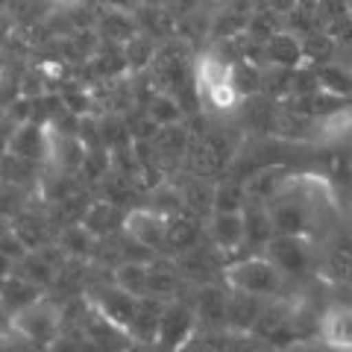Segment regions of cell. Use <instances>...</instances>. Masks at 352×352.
Returning <instances> with one entry per match:
<instances>
[{
    "label": "cell",
    "instance_id": "603a6c76",
    "mask_svg": "<svg viewBox=\"0 0 352 352\" xmlns=\"http://www.w3.org/2000/svg\"><path fill=\"white\" fill-rule=\"evenodd\" d=\"M179 264L170 261H150V285H147V296L156 300H168L179 291Z\"/></svg>",
    "mask_w": 352,
    "mask_h": 352
},
{
    "label": "cell",
    "instance_id": "836d02e7",
    "mask_svg": "<svg viewBox=\"0 0 352 352\" xmlns=\"http://www.w3.org/2000/svg\"><path fill=\"white\" fill-rule=\"evenodd\" d=\"M147 112H150V118L156 120L159 126H168V124H176V120H179L182 109H179V100H176V97L159 91V97H153V100H150Z\"/></svg>",
    "mask_w": 352,
    "mask_h": 352
},
{
    "label": "cell",
    "instance_id": "d590c367",
    "mask_svg": "<svg viewBox=\"0 0 352 352\" xmlns=\"http://www.w3.org/2000/svg\"><path fill=\"white\" fill-rule=\"evenodd\" d=\"M0 252H3L6 258H12V264H18L30 250L24 247V241H21V238L12 232V229H6V232L0 235Z\"/></svg>",
    "mask_w": 352,
    "mask_h": 352
},
{
    "label": "cell",
    "instance_id": "30bf717a",
    "mask_svg": "<svg viewBox=\"0 0 352 352\" xmlns=\"http://www.w3.org/2000/svg\"><path fill=\"white\" fill-rule=\"evenodd\" d=\"M261 308H264V296L229 288V305H226V326H229V332L250 335L252 326H256V320H258V314H261Z\"/></svg>",
    "mask_w": 352,
    "mask_h": 352
},
{
    "label": "cell",
    "instance_id": "2e32d148",
    "mask_svg": "<svg viewBox=\"0 0 352 352\" xmlns=\"http://www.w3.org/2000/svg\"><path fill=\"white\" fill-rule=\"evenodd\" d=\"M36 300H41V288H38V285H32L30 279L18 276V273H9L3 291H0V311L12 317V314L21 311V308L32 305Z\"/></svg>",
    "mask_w": 352,
    "mask_h": 352
},
{
    "label": "cell",
    "instance_id": "ab89813d",
    "mask_svg": "<svg viewBox=\"0 0 352 352\" xmlns=\"http://www.w3.org/2000/svg\"><path fill=\"white\" fill-rule=\"evenodd\" d=\"M247 352H279L276 346H250Z\"/></svg>",
    "mask_w": 352,
    "mask_h": 352
},
{
    "label": "cell",
    "instance_id": "83f0119b",
    "mask_svg": "<svg viewBox=\"0 0 352 352\" xmlns=\"http://www.w3.org/2000/svg\"><path fill=\"white\" fill-rule=\"evenodd\" d=\"M94 235L88 232V229L82 223H71V226H65L62 232L56 235V244L68 252L71 258H85V256H91V250H94Z\"/></svg>",
    "mask_w": 352,
    "mask_h": 352
},
{
    "label": "cell",
    "instance_id": "5bb4252c",
    "mask_svg": "<svg viewBox=\"0 0 352 352\" xmlns=\"http://www.w3.org/2000/svg\"><path fill=\"white\" fill-rule=\"evenodd\" d=\"M200 235H203L200 217H194L188 212L173 214V217H168L164 250H170V252H188V250H194L197 244H200Z\"/></svg>",
    "mask_w": 352,
    "mask_h": 352
},
{
    "label": "cell",
    "instance_id": "44dd1931",
    "mask_svg": "<svg viewBox=\"0 0 352 352\" xmlns=\"http://www.w3.org/2000/svg\"><path fill=\"white\" fill-rule=\"evenodd\" d=\"M323 267L335 282L352 285V238H338L335 244L326 247Z\"/></svg>",
    "mask_w": 352,
    "mask_h": 352
},
{
    "label": "cell",
    "instance_id": "8992f818",
    "mask_svg": "<svg viewBox=\"0 0 352 352\" xmlns=\"http://www.w3.org/2000/svg\"><path fill=\"white\" fill-rule=\"evenodd\" d=\"M197 332V311L188 302H168L159 320V344L176 352Z\"/></svg>",
    "mask_w": 352,
    "mask_h": 352
},
{
    "label": "cell",
    "instance_id": "f35d334b",
    "mask_svg": "<svg viewBox=\"0 0 352 352\" xmlns=\"http://www.w3.org/2000/svg\"><path fill=\"white\" fill-rule=\"evenodd\" d=\"M15 270V264H12V258H6L3 252H0V273H3V276H9V273Z\"/></svg>",
    "mask_w": 352,
    "mask_h": 352
},
{
    "label": "cell",
    "instance_id": "ac0fdd59",
    "mask_svg": "<svg viewBox=\"0 0 352 352\" xmlns=\"http://www.w3.org/2000/svg\"><path fill=\"white\" fill-rule=\"evenodd\" d=\"M9 153L32 159V162H41L44 153H50V147H47V138H44L38 124H24L9 135Z\"/></svg>",
    "mask_w": 352,
    "mask_h": 352
},
{
    "label": "cell",
    "instance_id": "e575fe53",
    "mask_svg": "<svg viewBox=\"0 0 352 352\" xmlns=\"http://www.w3.org/2000/svg\"><path fill=\"white\" fill-rule=\"evenodd\" d=\"M124 56H126V65H129V68H144V65L153 59V47H150V44L144 41V38H135V36H132L129 38V44H126V50H124Z\"/></svg>",
    "mask_w": 352,
    "mask_h": 352
},
{
    "label": "cell",
    "instance_id": "9a60e30c",
    "mask_svg": "<svg viewBox=\"0 0 352 352\" xmlns=\"http://www.w3.org/2000/svg\"><path fill=\"white\" fill-rule=\"evenodd\" d=\"M261 53L270 65L279 68H300L305 62L302 56V38H296V32H276L261 44Z\"/></svg>",
    "mask_w": 352,
    "mask_h": 352
},
{
    "label": "cell",
    "instance_id": "f1b7e54d",
    "mask_svg": "<svg viewBox=\"0 0 352 352\" xmlns=\"http://www.w3.org/2000/svg\"><path fill=\"white\" fill-rule=\"evenodd\" d=\"M229 85L238 91V97H252L256 91H261V74L247 59L232 62L229 65Z\"/></svg>",
    "mask_w": 352,
    "mask_h": 352
},
{
    "label": "cell",
    "instance_id": "e0dca14e",
    "mask_svg": "<svg viewBox=\"0 0 352 352\" xmlns=\"http://www.w3.org/2000/svg\"><path fill=\"white\" fill-rule=\"evenodd\" d=\"M244 229H247V244L267 247L273 241V235H276V226H273V217L267 212V206L250 200L247 208H244Z\"/></svg>",
    "mask_w": 352,
    "mask_h": 352
},
{
    "label": "cell",
    "instance_id": "7402d4cb",
    "mask_svg": "<svg viewBox=\"0 0 352 352\" xmlns=\"http://www.w3.org/2000/svg\"><path fill=\"white\" fill-rule=\"evenodd\" d=\"M288 326H291V311L288 308H285L282 302H264L258 320H256V326H252L250 335L261 338V340H273V338H279Z\"/></svg>",
    "mask_w": 352,
    "mask_h": 352
},
{
    "label": "cell",
    "instance_id": "74e56055",
    "mask_svg": "<svg viewBox=\"0 0 352 352\" xmlns=\"http://www.w3.org/2000/svg\"><path fill=\"white\" fill-rule=\"evenodd\" d=\"M267 9L270 12H282V15H288L296 9V0H267Z\"/></svg>",
    "mask_w": 352,
    "mask_h": 352
},
{
    "label": "cell",
    "instance_id": "8fae6325",
    "mask_svg": "<svg viewBox=\"0 0 352 352\" xmlns=\"http://www.w3.org/2000/svg\"><path fill=\"white\" fill-rule=\"evenodd\" d=\"M9 229L24 241L27 250H44L56 241V229L50 223V214H36V212H30V208H24V212L12 220Z\"/></svg>",
    "mask_w": 352,
    "mask_h": 352
},
{
    "label": "cell",
    "instance_id": "cb8c5ba5",
    "mask_svg": "<svg viewBox=\"0 0 352 352\" xmlns=\"http://www.w3.org/2000/svg\"><path fill=\"white\" fill-rule=\"evenodd\" d=\"M36 173H38V162L15 156V153H9V150L0 156V179L3 182H12V185H18V188H24L27 182L38 179Z\"/></svg>",
    "mask_w": 352,
    "mask_h": 352
},
{
    "label": "cell",
    "instance_id": "4dcf8cb0",
    "mask_svg": "<svg viewBox=\"0 0 352 352\" xmlns=\"http://www.w3.org/2000/svg\"><path fill=\"white\" fill-rule=\"evenodd\" d=\"M150 208H156V212L164 214V217L182 214V212H185L182 191L173 188V185H168V182H162L159 188H153V206H150Z\"/></svg>",
    "mask_w": 352,
    "mask_h": 352
},
{
    "label": "cell",
    "instance_id": "7a4b0ae2",
    "mask_svg": "<svg viewBox=\"0 0 352 352\" xmlns=\"http://www.w3.org/2000/svg\"><path fill=\"white\" fill-rule=\"evenodd\" d=\"M223 285L232 291L256 294V296H273L282 288V270L270 258H244L238 264L223 267Z\"/></svg>",
    "mask_w": 352,
    "mask_h": 352
},
{
    "label": "cell",
    "instance_id": "8d00e7d4",
    "mask_svg": "<svg viewBox=\"0 0 352 352\" xmlns=\"http://www.w3.org/2000/svg\"><path fill=\"white\" fill-rule=\"evenodd\" d=\"M3 352H50V346H44V344H36V340H30L24 335H15L3 344Z\"/></svg>",
    "mask_w": 352,
    "mask_h": 352
},
{
    "label": "cell",
    "instance_id": "60d3db41",
    "mask_svg": "<svg viewBox=\"0 0 352 352\" xmlns=\"http://www.w3.org/2000/svg\"><path fill=\"white\" fill-rule=\"evenodd\" d=\"M346 3H349V12H352V0H346Z\"/></svg>",
    "mask_w": 352,
    "mask_h": 352
},
{
    "label": "cell",
    "instance_id": "f546056e",
    "mask_svg": "<svg viewBox=\"0 0 352 352\" xmlns=\"http://www.w3.org/2000/svg\"><path fill=\"white\" fill-rule=\"evenodd\" d=\"M335 47H338V41L329 36V32H308V36H302V56L305 62H311V65H326V62H332L335 56Z\"/></svg>",
    "mask_w": 352,
    "mask_h": 352
},
{
    "label": "cell",
    "instance_id": "5b68a950",
    "mask_svg": "<svg viewBox=\"0 0 352 352\" xmlns=\"http://www.w3.org/2000/svg\"><path fill=\"white\" fill-rule=\"evenodd\" d=\"M91 302L100 308L118 329L126 332V329L132 326V320H135V314H138L141 296H132L112 282V285H97V288H91Z\"/></svg>",
    "mask_w": 352,
    "mask_h": 352
},
{
    "label": "cell",
    "instance_id": "3957f363",
    "mask_svg": "<svg viewBox=\"0 0 352 352\" xmlns=\"http://www.w3.org/2000/svg\"><path fill=\"white\" fill-rule=\"evenodd\" d=\"M188 162L197 176H217L232 162V144H229V138L223 132L206 129V132H200V138L191 135Z\"/></svg>",
    "mask_w": 352,
    "mask_h": 352
},
{
    "label": "cell",
    "instance_id": "d4e9b609",
    "mask_svg": "<svg viewBox=\"0 0 352 352\" xmlns=\"http://www.w3.org/2000/svg\"><path fill=\"white\" fill-rule=\"evenodd\" d=\"M250 203L244 179H220L214 185V212H244Z\"/></svg>",
    "mask_w": 352,
    "mask_h": 352
},
{
    "label": "cell",
    "instance_id": "484cf974",
    "mask_svg": "<svg viewBox=\"0 0 352 352\" xmlns=\"http://www.w3.org/2000/svg\"><path fill=\"white\" fill-rule=\"evenodd\" d=\"M317 68V82L326 94H335V97H349L352 94V71L349 68H340L335 62H326V65H314Z\"/></svg>",
    "mask_w": 352,
    "mask_h": 352
},
{
    "label": "cell",
    "instance_id": "7c38bea8",
    "mask_svg": "<svg viewBox=\"0 0 352 352\" xmlns=\"http://www.w3.org/2000/svg\"><path fill=\"white\" fill-rule=\"evenodd\" d=\"M208 232L217 250H238L247 244L244 212H214L208 217Z\"/></svg>",
    "mask_w": 352,
    "mask_h": 352
},
{
    "label": "cell",
    "instance_id": "4fadbf2b",
    "mask_svg": "<svg viewBox=\"0 0 352 352\" xmlns=\"http://www.w3.org/2000/svg\"><path fill=\"white\" fill-rule=\"evenodd\" d=\"M267 212L273 217V226H276V235H302L308 226V214L300 200L294 197H282L276 194L267 203Z\"/></svg>",
    "mask_w": 352,
    "mask_h": 352
},
{
    "label": "cell",
    "instance_id": "ffe728a7",
    "mask_svg": "<svg viewBox=\"0 0 352 352\" xmlns=\"http://www.w3.org/2000/svg\"><path fill=\"white\" fill-rule=\"evenodd\" d=\"M182 200H185V212L188 214L200 217V220H208L214 214V185L197 176V179H191L182 188Z\"/></svg>",
    "mask_w": 352,
    "mask_h": 352
},
{
    "label": "cell",
    "instance_id": "1f68e13d",
    "mask_svg": "<svg viewBox=\"0 0 352 352\" xmlns=\"http://www.w3.org/2000/svg\"><path fill=\"white\" fill-rule=\"evenodd\" d=\"M229 329L223 332H208V329H197V332L185 340V344L176 349V352H220L223 349V338H226Z\"/></svg>",
    "mask_w": 352,
    "mask_h": 352
},
{
    "label": "cell",
    "instance_id": "d6a6232c",
    "mask_svg": "<svg viewBox=\"0 0 352 352\" xmlns=\"http://www.w3.org/2000/svg\"><path fill=\"white\" fill-rule=\"evenodd\" d=\"M24 212V191L12 182H3L0 179V220L12 223V220Z\"/></svg>",
    "mask_w": 352,
    "mask_h": 352
},
{
    "label": "cell",
    "instance_id": "9c48e42d",
    "mask_svg": "<svg viewBox=\"0 0 352 352\" xmlns=\"http://www.w3.org/2000/svg\"><path fill=\"white\" fill-rule=\"evenodd\" d=\"M126 206H118L112 200H94L91 206H88V212L82 214L80 223L91 232L94 238H106V235H115L124 229V220H126Z\"/></svg>",
    "mask_w": 352,
    "mask_h": 352
},
{
    "label": "cell",
    "instance_id": "ba28073f",
    "mask_svg": "<svg viewBox=\"0 0 352 352\" xmlns=\"http://www.w3.org/2000/svg\"><path fill=\"white\" fill-rule=\"evenodd\" d=\"M267 258L282 270V276H300L311 267V250L305 247L302 235H273L267 244Z\"/></svg>",
    "mask_w": 352,
    "mask_h": 352
},
{
    "label": "cell",
    "instance_id": "4316f807",
    "mask_svg": "<svg viewBox=\"0 0 352 352\" xmlns=\"http://www.w3.org/2000/svg\"><path fill=\"white\" fill-rule=\"evenodd\" d=\"M323 335L335 346L352 349V308H335L323 317Z\"/></svg>",
    "mask_w": 352,
    "mask_h": 352
},
{
    "label": "cell",
    "instance_id": "277c9868",
    "mask_svg": "<svg viewBox=\"0 0 352 352\" xmlns=\"http://www.w3.org/2000/svg\"><path fill=\"white\" fill-rule=\"evenodd\" d=\"M124 232L135 241L141 250L147 252H162L164 250V232H168V217L159 214L150 206H135L126 212Z\"/></svg>",
    "mask_w": 352,
    "mask_h": 352
},
{
    "label": "cell",
    "instance_id": "d6986e66",
    "mask_svg": "<svg viewBox=\"0 0 352 352\" xmlns=\"http://www.w3.org/2000/svg\"><path fill=\"white\" fill-rule=\"evenodd\" d=\"M112 282L132 296H147L150 261H120L118 267H112Z\"/></svg>",
    "mask_w": 352,
    "mask_h": 352
},
{
    "label": "cell",
    "instance_id": "6da1fadb",
    "mask_svg": "<svg viewBox=\"0 0 352 352\" xmlns=\"http://www.w3.org/2000/svg\"><path fill=\"white\" fill-rule=\"evenodd\" d=\"M9 332L50 346L62 335V305L56 300L41 296V300H36L32 305L21 308L18 314L9 317Z\"/></svg>",
    "mask_w": 352,
    "mask_h": 352
},
{
    "label": "cell",
    "instance_id": "52a82bcc",
    "mask_svg": "<svg viewBox=\"0 0 352 352\" xmlns=\"http://www.w3.org/2000/svg\"><path fill=\"white\" fill-rule=\"evenodd\" d=\"M226 305H229V288L208 282L197 288L194 296V311H197V329H208V332H223L226 326Z\"/></svg>",
    "mask_w": 352,
    "mask_h": 352
}]
</instances>
